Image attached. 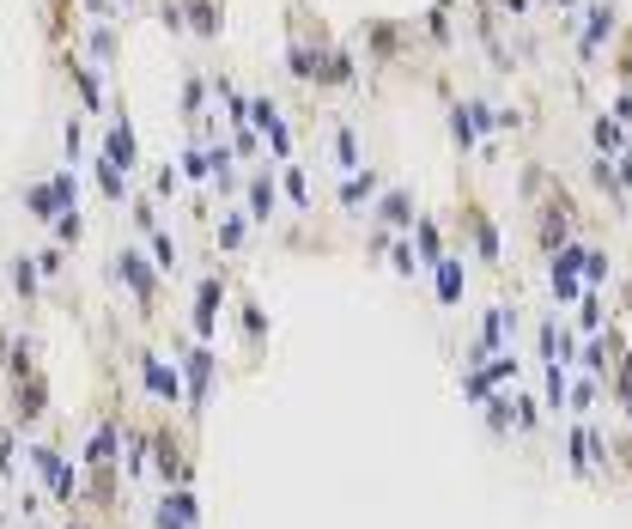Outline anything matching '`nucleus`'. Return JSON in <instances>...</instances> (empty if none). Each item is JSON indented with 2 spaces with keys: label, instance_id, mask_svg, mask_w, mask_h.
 I'll return each mask as SVG.
<instances>
[{
  "label": "nucleus",
  "instance_id": "39",
  "mask_svg": "<svg viewBox=\"0 0 632 529\" xmlns=\"http://www.w3.org/2000/svg\"><path fill=\"white\" fill-rule=\"evenodd\" d=\"M0 225H7V219H0Z\"/></svg>",
  "mask_w": 632,
  "mask_h": 529
},
{
  "label": "nucleus",
  "instance_id": "8",
  "mask_svg": "<svg viewBox=\"0 0 632 529\" xmlns=\"http://www.w3.org/2000/svg\"><path fill=\"white\" fill-rule=\"evenodd\" d=\"M462 225H468L474 256H481L487 268H499V225H493V213H487L481 201H462Z\"/></svg>",
  "mask_w": 632,
  "mask_h": 529
},
{
  "label": "nucleus",
  "instance_id": "21",
  "mask_svg": "<svg viewBox=\"0 0 632 529\" xmlns=\"http://www.w3.org/2000/svg\"><path fill=\"white\" fill-rule=\"evenodd\" d=\"M596 402H602V377H590V371H578L572 377V420H596Z\"/></svg>",
  "mask_w": 632,
  "mask_h": 529
},
{
  "label": "nucleus",
  "instance_id": "4",
  "mask_svg": "<svg viewBox=\"0 0 632 529\" xmlns=\"http://www.w3.org/2000/svg\"><path fill=\"white\" fill-rule=\"evenodd\" d=\"M225 292H231V280H225V268H219V274H201V280H195V298H189V335L207 341V347H213V335H219Z\"/></svg>",
  "mask_w": 632,
  "mask_h": 529
},
{
  "label": "nucleus",
  "instance_id": "26",
  "mask_svg": "<svg viewBox=\"0 0 632 529\" xmlns=\"http://www.w3.org/2000/svg\"><path fill=\"white\" fill-rule=\"evenodd\" d=\"M49 238H55L61 250H79V244H86V219H79V207H61V213L49 219Z\"/></svg>",
  "mask_w": 632,
  "mask_h": 529
},
{
  "label": "nucleus",
  "instance_id": "22",
  "mask_svg": "<svg viewBox=\"0 0 632 529\" xmlns=\"http://www.w3.org/2000/svg\"><path fill=\"white\" fill-rule=\"evenodd\" d=\"M608 31H614V7H608V0H596V7H590V19H584V43H578V49H584V61H590V55L608 43Z\"/></svg>",
  "mask_w": 632,
  "mask_h": 529
},
{
  "label": "nucleus",
  "instance_id": "10",
  "mask_svg": "<svg viewBox=\"0 0 632 529\" xmlns=\"http://www.w3.org/2000/svg\"><path fill=\"white\" fill-rule=\"evenodd\" d=\"M377 195H383V171H371V165H359V171H341V189H335V201H341L347 213L371 207Z\"/></svg>",
  "mask_w": 632,
  "mask_h": 529
},
{
  "label": "nucleus",
  "instance_id": "38",
  "mask_svg": "<svg viewBox=\"0 0 632 529\" xmlns=\"http://www.w3.org/2000/svg\"><path fill=\"white\" fill-rule=\"evenodd\" d=\"M122 7H134V0H122Z\"/></svg>",
  "mask_w": 632,
  "mask_h": 529
},
{
  "label": "nucleus",
  "instance_id": "25",
  "mask_svg": "<svg viewBox=\"0 0 632 529\" xmlns=\"http://www.w3.org/2000/svg\"><path fill=\"white\" fill-rule=\"evenodd\" d=\"M590 140H596V153H602V159H620V153H626V128H620V116H596V122H590Z\"/></svg>",
  "mask_w": 632,
  "mask_h": 529
},
{
  "label": "nucleus",
  "instance_id": "34",
  "mask_svg": "<svg viewBox=\"0 0 632 529\" xmlns=\"http://www.w3.org/2000/svg\"><path fill=\"white\" fill-rule=\"evenodd\" d=\"M37 268H43V280L67 274V250H61V244H43V250H37Z\"/></svg>",
  "mask_w": 632,
  "mask_h": 529
},
{
  "label": "nucleus",
  "instance_id": "7",
  "mask_svg": "<svg viewBox=\"0 0 632 529\" xmlns=\"http://www.w3.org/2000/svg\"><path fill=\"white\" fill-rule=\"evenodd\" d=\"M371 219H377V232H395V238H408L414 232V189H383L377 201H371Z\"/></svg>",
  "mask_w": 632,
  "mask_h": 529
},
{
  "label": "nucleus",
  "instance_id": "33",
  "mask_svg": "<svg viewBox=\"0 0 632 529\" xmlns=\"http://www.w3.org/2000/svg\"><path fill=\"white\" fill-rule=\"evenodd\" d=\"M608 457H614L608 475H632V426L626 432H608Z\"/></svg>",
  "mask_w": 632,
  "mask_h": 529
},
{
  "label": "nucleus",
  "instance_id": "3",
  "mask_svg": "<svg viewBox=\"0 0 632 529\" xmlns=\"http://www.w3.org/2000/svg\"><path fill=\"white\" fill-rule=\"evenodd\" d=\"M134 365H140V384L152 402H165V408H183L189 390H183V365L165 359V353H152V347H134Z\"/></svg>",
  "mask_w": 632,
  "mask_h": 529
},
{
  "label": "nucleus",
  "instance_id": "5",
  "mask_svg": "<svg viewBox=\"0 0 632 529\" xmlns=\"http://www.w3.org/2000/svg\"><path fill=\"white\" fill-rule=\"evenodd\" d=\"M110 274H116V280L134 292V305H140L146 317L158 311V262H146L140 250H128V244H122V250L110 256Z\"/></svg>",
  "mask_w": 632,
  "mask_h": 529
},
{
  "label": "nucleus",
  "instance_id": "11",
  "mask_svg": "<svg viewBox=\"0 0 632 529\" xmlns=\"http://www.w3.org/2000/svg\"><path fill=\"white\" fill-rule=\"evenodd\" d=\"M462 286H468V274H462V256H444V262H432V292H438V305H444V311H456V305H462Z\"/></svg>",
  "mask_w": 632,
  "mask_h": 529
},
{
  "label": "nucleus",
  "instance_id": "19",
  "mask_svg": "<svg viewBox=\"0 0 632 529\" xmlns=\"http://www.w3.org/2000/svg\"><path fill=\"white\" fill-rule=\"evenodd\" d=\"M183 7H189V37L213 43V37H219V19H225V7H219V0H183Z\"/></svg>",
  "mask_w": 632,
  "mask_h": 529
},
{
  "label": "nucleus",
  "instance_id": "1",
  "mask_svg": "<svg viewBox=\"0 0 632 529\" xmlns=\"http://www.w3.org/2000/svg\"><path fill=\"white\" fill-rule=\"evenodd\" d=\"M608 469H614L608 432H602L596 420H572V426H566V475H572V481H596V475H608Z\"/></svg>",
  "mask_w": 632,
  "mask_h": 529
},
{
  "label": "nucleus",
  "instance_id": "30",
  "mask_svg": "<svg viewBox=\"0 0 632 529\" xmlns=\"http://www.w3.org/2000/svg\"><path fill=\"white\" fill-rule=\"evenodd\" d=\"M237 329H244V341H250V347H262V335H268V317H262V305H256L250 292L237 298Z\"/></svg>",
  "mask_w": 632,
  "mask_h": 529
},
{
  "label": "nucleus",
  "instance_id": "6",
  "mask_svg": "<svg viewBox=\"0 0 632 529\" xmlns=\"http://www.w3.org/2000/svg\"><path fill=\"white\" fill-rule=\"evenodd\" d=\"M201 523V499L195 487H165L152 505V529H195Z\"/></svg>",
  "mask_w": 632,
  "mask_h": 529
},
{
  "label": "nucleus",
  "instance_id": "2",
  "mask_svg": "<svg viewBox=\"0 0 632 529\" xmlns=\"http://www.w3.org/2000/svg\"><path fill=\"white\" fill-rule=\"evenodd\" d=\"M177 365H183V390H189V402H183V414L189 420H201V408H207V396H213V377H219V359H213V347L207 341H177Z\"/></svg>",
  "mask_w": 632,
  "mask_h": 529
},
{
  "label": "nucleus",
  "instance_id": "23",
  "mask_svg": "<svg viewBox=\"0 0 632 529\" xmlns=\"http://www.w3.org/2000/svg\"><path fill=\"white\" fill-rule=\"evenodd\" d=\"M7 280H13V292L31 305V298L43 292V268H37V256H13V262H7Z\"/></svg>",
  "mask_w": 632,
  "mask_h": 529
},
{
  "label": "nucleus",
  "instance_id": "20",
  "mask_svg": "<svg viewBox=\"0 0 632 529\" xmlns=\"http://www.w3.org/2000/svg\"><path fill=\"white\" fill-rule=\"evenodd\" d=\"M481 371H487V384H493V390H517V377H523V359H517V347H505V353L481 359Z\"/></svg>",
  "mask_w": 632,
  "mask_h": 529
},
{
  "label": "nucleus",
  "instance_id": "29",
  "mask_svg": "<svg viewBox=\"0 0 632 529\" xmlns=\"http://www.w3.org/2000/svg\"><path fill=\"white\" fill-rule=\"evenodd\" d=\"M389 268L402 274V280H420V274H426V262H420V250H414V238H389Z\"/></svg>",
  "mask_w": 632,
  "mask_h": 529
},
{
  "label": "nucleus",
  "instance_id": "12",
  "mask_svg": "<svg viewBox=\"0 0 632 529\" xmlns=\"http://www.w3.org/2000/svg\"><path fill=\"white\" fill-rule=\"evenodd\" d=\"M511 420H517V438H541L547 426V402L535 390H511Z\"/></svg>",
  "mask_w": 632,
  "mask_h": 529
},
{
  "label": "nucleus",
  "instance_id": "24",
  "mask_svg": "<svg viewBox=\"0 0 632 529\" xmlns=\"http://www.w3.org/2000/svg\"><path fill=\"white\" fill-rule=\"evenodd\" d=\"M250 225H256V219H250L244 207H231V213L219 219V250H225V256H237V250L250 244Z\"/></svg>",
  "mask_w": 632,
  "mask_h": 529
},
{
  "label": "nucleus",
  "instance_id": "27",
  "mask_svg": "<svg viewBox=\"0 0 632 529\" xmlns=\"http://www.w3.org/2000/svg\"><path fill=\"white\" fill-rule=\"evenodd\" d=\"M414 250H420V262L432 268V262H444V232H438V219H414Z\"/></svg>",
  "mask_w": 632,
  "mask_h": 529
},
{
  "label": "nucleus",
  "instance_id": "31",
  "mask_svg": "<svg viewBox=\"0 0 632 529\" xmlns=\"http://www.w3.org/2000/svg\"><path fill=\"white\" fill-rule=\"evenodd\" d=\"M280 183H286V201H292L298 213H310V207H316V195H310V177H304L298 165H280Z\"/></svg>",
  "mask_w": 632,
  "mask_h": 529
},
{
  "label": "nucleus",
  "instance_id": "15",
  "mask_svg": "<svg viewBox=\"0 0 632 529\" xmlns=\"http://www.w3.org/2000/svg\"><path fill=\"white\" fill-rule=\"evenodd\" d=\"M547 292H553V305H578V298L590 292L578 268H560V262H547Z\"/></svg>",
  "mask_w": 632,
  "mask_h": 529
},
{
  "label": "nucleus",
  "instance_id": "16",
  "mask_svg": "<svg viewBox=\"0 0 632 529\" xmlns=\"http://www.w3.org/2000/svg\"><path fill=\"white\" fill-rule=\"evenodd\" d=\"M146 244H152V262H158V274H165V280H177V274H183V250H177V238L165 232V225H152Z\"/></svg>",
  "mask_w": 632,
  "mask_h": 529
},
{
  "label": "nucleus",
  "instance_id": "37",
  "mask_svg": "<svg viewBox=\"0 0 632 529\" xmlns=\"http://www.w3.org/2000/svg\"><path fill=\"white\" fill-rule=\"evenodd\" d=\"M61 529H86V523H61Z\"/></svg>",
  "mask_w": 632,
  "mask_h": 529
},
{
  "label": "nucleus",
  "instance_id": "28",
  "mask_svg": "<svg viewBox=\"0 0 632 529\" xmlns=\"http://www.w3.org/2000/svg\"><path fill=\"white\" fill-rule=\"evenodd\" d=\"M572 329H578V335H602V329H608V305H602V292H584V298H578Z\"/></svg>",
  "mask_w": 632,
  "mask_h": 529
},
{
  "label": "nucleus",
  "instance_id": "18",
  "mask_svg": "<svg viewBox=\"0 0 632 529\" xmlns=\"http://www.w3.org/2000/svg\"><path fill=\"white\" fill-rule=\"evenodd\" d=\"M19 463H25V426L0 420V481H13V475H19Z\"/></svg>",
  "mask_w": 632,
  "mask_h": 529
},
{
  "label": "nucleus",
  "instance_id": "32",
  "mask_svg": "<svg viewBox=\"0 0 632 529\" xmlns=\"http://www.w3.org/2000/svg\"><path fill=\"white\" fill-rule=\"evenodd\" d=\"M92 171H98V189H104V201H128V171H122V165L98 159Z\"/></svg>",
  "mask_w": 632,
  "mask_h": 529
},
{
  "label": "nucleus",
  "instance_id": "13",
  "mask_svg": "<svg viewBox=\"0 0 632 529\" xmlns=\"http://www.w3.org/2000/svg\"><path fill=\"white\" fill-rule=\"evenodd\" d=\"M614 341H608V329L602 335H584V347H578V371H590V377H614Z\"/></svg>",
  "mask_w": 632,
  "mask_h": 529
},
{
  "label": "nucleus",
  "instance_id": "17",
  "mask_svg": "<svg viewBox=\"0 0 632 529\" xmlns=\"http://www.w3.org/2000/svg\"><path fill=\"white\" fill-rule=\"evenodd\" d=\"M73 49H79V55H86L92 67H110V61H116V25H92V31H86V37H79Z\"/></svg>",
  "mask_w": 632,
  "mask_h": 529
},
{
  "label": "nucleus",
  "instance_id": "9",
  "mask_svg": "<svg viewBox=\"0 0 632 529\" xmlns=\"http://www.w3.org/2000/svg\"><path fill=\"white\" fill-rule=\"evenodd\" d=\"M244 213H250L256 225H274V213H280V189H274V171H268V165H256V171L244 177Z\"/></svg>",
  "mask_w": 632,
  "mask_h": 529
},
{
  "label": "nucleus",
  "instance_id": "36",
  "mask_svg": "<svg viewBox=\"0 0 632 529\" xmlns=\"http://www.w3.org/2000/svg\"><path fill=\"white\" fill-rule=\"evenodd\" d=\"M499 7H511V13H529V7H535V0H499Z\"/></svg>",
  "mask_w": 632,
  "mask_h": 529
},
{
  "label": "nucleus",
  "instance_id": "35",
  "mask_svg": "<svg viewBox=\"0 0 632 529\" xmlns=\"http://www.w3.org/2000/svg\"><path fill=\"white\" fill-rule=\"evenodd\" d=\"M602 280H608V256H602V250H590V256H584V286L596 292Z\"/></svg>",
  "mask_w": 632,
  "mask_h": 529
},
{
  "label": "nucleus",
  "instance_id": "14",
  "mask_svg": "<svg viewBox=\"0 0 632 529\" xmlns=\"http://www.w3.org/2000/svg\"><path fill=\"white\" fill-rule=\"evenodd\" d=\"M541 402H547V414H566V402H572V371L560 359L541 365Z\"/></svg>",
  "mask_w": 632,
  "mask_h": 529
}]
</instances>
